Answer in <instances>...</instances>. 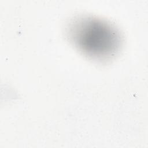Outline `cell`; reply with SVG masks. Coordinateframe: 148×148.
<instances>
[{
  "label": "cell",
  "mask_w": 148,
  "mask_h": 148,
  "mask_svg": "<svg viewBox=\"0 0 148 148\" xmlns=\"http://www.w3.org/2000/svg\"><path fill=\"white\" fill-rule=\"evenodd\" d=\"M68 29L75 45L93 57H110L120 45V36L115 28L96 18H77L71 23Z\"/></svg>",
  "instance_id": "cell-1"
}]
</instances>
